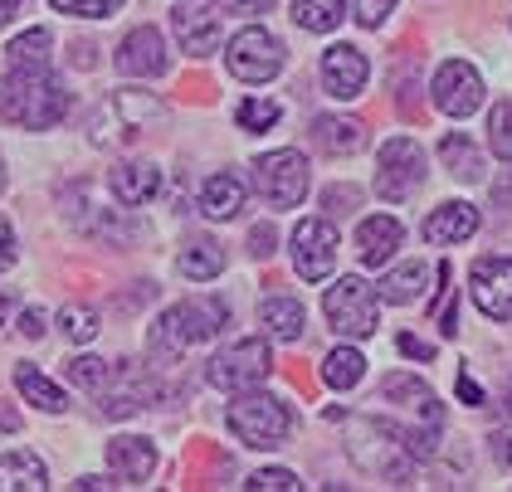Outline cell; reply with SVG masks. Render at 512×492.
<instances>
[{
    "instance_id": "cell-36",
    "label": "cell",
    "mask_w": 512,
    "mask_h": 492,
    "mask_svg": "<svg viewBox=\"0 0 512 492\" xmlns=\"http://www.w3.org/2000/svg\"><path fill=\"white\" fill-rule=\"evenodd\" d=\"M59 327H64V337L69 341H93L98 337V312H93V307H64V312H59Z\"/></svg>"
},
{
    "instance_id": "cell-35",
    "label": "cell",
    "mask_w": 512,
    "mask_h": 492,
    "mask_svg": "<svg viewBox=\"0 0 512 492\" xmlns=\"http://www.w3.org/2000/svg\"><path fill=\"white\" fill-rule=\"evenodd\" d=\"M488 142L498 161H512V98H503L493 113H488Z\"/></svg>"
},
{
    "instance_id": "cell-2",
    "label": "cell",
    "mask_w": 512,
    "mask_h": 492,
    "mask_svg": "<svg viewBox=\"0 0 512 492\" xmlns=\"http://www.w3.org/2000/svg\"><path fill=\"white\" fill-rule=\"evenodd\" d=\"M69 113V88L59 78H49V69L40 74H10L0 88V117L25 127V132H49L59 127Z\"/></svg>"
},
{
    "instance_id": "cell-27",
    "label": "cell",
    "mask_w": 512,
    "mask_h": 492,
    "mask_svg": "<svg viewBox=\"0 0 512 492\" xmlns=\"http://www.w3.org/2000/svg\"><path fill=\"white\" fill-rule=\"evenodd\" d=\"M176 268H181L186 278H196V283H205V278H220V273H225V249H220L215 239H191V244L181 249Z\"/></svg>"
},
{
    "instance_id": "cell-38",
    "label": "cell",
    "mask_w": 512,
    "mask_h": 492,
    "mask_svg": "<svg viewBox=\"0 0 512 492\" xmlns=\"http://www.w3.org/2000/svg\"><path fill=\"white\" fill-rule=\"evenodd\" d=\"M59 15H88V20H108L122 0H49Z\"/></svg>"
},
{
    "instance_id": "cell-23",
    "label": "cell",
    "mask_w": 512,
    "mask_h": 492,
    "mask_svg": "<svg viewBox=\"0 0 512 492\" xmlns=\"http://www.w3.org/2000/svg\"><path fill=\"white\" fill-rule=\"evenodd\" d=\"M44 488H49V468H44L40 454L15 449V454L0 458V492H44Z\"/></svg>"
},
{
    "instance_id": "cell-15",
    "label": "cell",
    "mask_w": 512,
    "mask_h": 492,
    "mask_svg": "<svg viewBox=\"0 0 512 492\" xmlns=\"http://www.w3.org/2000/svg\"><path fill=\"white\" fill-rule=\"evenodd\" d=\"M322 88L332 93V98H361V88H366V78H371V64H366V54L356 49V44H332L327 54H322Z\"/></svg>"
},
{
    "instance_id": "cell-42",
    "label": "cell",
    "mask_w": 512,
    "mask_h": 492,
    "mask_svg": "<svg viewBox=\"0 0 512 492\" xmlns=\"http://www.w3.org/2000/svg\"><path fill=\"white\" fill-rule=\"evenodd\" d=\"M220 5H225L230 15H264L274 0H220Z\"/></svg>"
},
{
    "instance_id": "cell-50",
    "label": "cell",
    "mask_w": 512,
    "mask_h": 492,
    "mask_svg": "<svg viewBox=\"0 0 512 492\" xmlns=\"http://www.w3.org/2000/svg\"><path fill=\"white\" fill-rule=\"evenodd\" d=\"M79 488H93V492H103V488H113V483H108V478H93V473H88V478H79Z\"/></svg>"
},
{
    "instance_id": "cell-1",
    "label": "cell",
    "mask_w": 512,
    "mask_h": 492,
    "mask_svg": "<svg viewBox=\"0 0 512 492\" xmlns=\"http://www.w3.org/2000/svg\"><path fill=\"white\" fill-rule=\"evenodd\" d=\"M157 122H166V103L147 88H118L108 93L93 113H88V142L103 147V152H118V147H132L142 142Z\"/></svg>"
},
{
    "instance_id": "cell-53",
    "label": "cell",
    "mask_w": 512,
    "mask_h": 492,
    "mask_svg": "<svg viewBox=\"0 0 512 492\" xmlns=\"http://www.w3.org/2000/svg\"><path fill=\"white\" fill-rule=\"evenodd\" d=\"M0 190H5V161H0Z\"/></svg>"
},
{
    "instance_id": "cell-18",
    "label": "cell",
    "mask_w": 512,
    "mask_h": 492,
    "mask_svg": "<svg viewBox=\"0 0 512 492\" xmlns=\"http://www.w3.org/2000/svg\"><path fill=\"white\" fill-rule=\"evenodd\" d=\"M113 195H118L127 210L147 205V200L161 195V171L152 161H122L118 171H113Z\"/></svg>"
},
{
    "instance_id": "cell-10",
    "label": "cell",
    "mask_w": 512,
    "mask_h": 492,
    "mask_svg": "<svg viewBox=\"0 0 512 492\" xmlns=\"http://www.w3.org/2000/svg\"><path fill=\"white\" fill-rule=\"evenodd\" d=\"M434 108L444 117H473L478 113V103H483V78L473 69L469 59H449V64H439V74H434Z\"/></svg>"
},
{
    "instance_id": "cell-51",
    "label": "cell",
    "mask_w": 512,
    "mask_h": 492,
    "mask_svg": "<svg viewBox=\"0 0 512 492\" xmlns=\"http://www.w3.org/2000/svg\"><path fill=\"white\" fill-rule=\"evenodd\" d=\"M5 312H10V298H0V322H5Z\"/></svg>"
},
{
    "instance_id": "cell-28",
    "label": "cell",
    "mask_w": 512,
    "mask_h": 492,
    "mask_svg": "<svg viewBox=\"0 0 512 492\" xmlns=\"http://www.w3.org/2000/svg\"><path fill=\"white\" fill-rule=\"evenodd\" d=\"M425 283H430V268L420 264V259H415V264H400L381 278V298L395 303V307H405V303H415V298L425 293Z\"/></svg>"
},
{
    "instance_id": "cell-43",
    "label": "cell",
    "mask_w": 512,
    "mask_h": 492,
    "mask_svg": "<svg viewBox=\"0 0 512 492\" xmlns=\"http://www.w3.org/2000/svg\"><path fill=\"white\" fill-rule=\"evenodd\" d=\"M44 322H49V317H44L40 307H30V312L20 317V332H25V337H44Z\"/></svg>"
},
{
    "instance_id": "cell-22",
    "label": "cell",
    "mask_w": 512,
    "mask_h": 492,
    "mask_svg": "<svg viewBox=\"0 0 512 492\" xmlns=\"http://www.w3.org/2000/svg\"><path fill=\"white\" fill-rule=\"evenodd\" d=\"M313 142L327 156H356L361 147H366V127H361L356 117H317Z\"/></svg>"
},
{
    "instance_id": "cell-39",
    "label": "cell",
    "mask_w": 512,
    "mask_h": 492,
    "mask_svg": "<svg viewBox=\"0 0 512 492\" xmlns=\"http://www.w3.org/2000/svg\"><path fill=\"white\" fill-rule=\"evenodd\" d=\"M391 10H395V0H352L356 25H366V30H381Z\"/></svg>"
},
{
    "instance_id": "cell-52",
    "label": "cell",
    "mask_w": 512,
    "mask_h": 492,
    "mask_svg": "<svg viewBox=\"0 0 512 492\" xmlns=\"http://www.w3.org/2000/svg\"><path fill=\"white\" fill-rule=\"evenodd\" d=\"M503 410H508V415H512V385H508V405H503Z\"/></svg>"
},
{
    "instance_id": "cell-14",
    "label": "cell",
    "mask_w": 512,
    "mask_h": 492,
    "mask_svg": "<svg viewBox=\"0 0 512 492\" xmlns=\"http://www.w3.org/2000/svg\"><path fill=\"white\" fill-rule=\"evenodd\" d=\"M157 395H161V385H157V376H152V366L127 361V366L118 371V385H113V390L103 385V415L108 419L137 415V410H147Z\"/></svg>"
},
{
    "instance_id": "cell-31",
    "label": "cell",
    "mask_w": 512,
    "mask_h": 492,
    "mask_svg": "<svg viewBox=\"0 0 512 492\" xmlns=\"http://www.w3.org/2000/svg\"><path fill=\"white\" fill-rule=\"evenodd\" d=\"M381 395L386 400H410L430 424H439V400H434V390L420 376H386L381 380Z\"/></svg>"
},
{
    "instance_id": "cell-34",
    "label": "cell",
    "mask_w": 512,
    "mask_h": 492,
    "mask_svg": "<svg viewBox=\"0 0 512 492\" xmlns=\"http://www.w3.org/2000/svg\"><path fill=\"white\" fill-rule=\"evenodd\" d=\"M235 117H239V127H244V132H269L278 117H283V108H278L274 98H244Z\"/></svg>"
},
{
    "instance_id": "cell-25",
    "label": "cell",
    "mask_w": 512,
    "mask_h": 492,
    "mask_svg": "<svg viewBox=\"0 0 512 492\" xmlns=\"http://www.w3.org/2000/svg\"><path fill=\"white\" fill-rule=\"evenodd\" d=\"M15 385H20V395H25L35 410H44V415H64V410H69L64 390H59L49 376H40L30 361H20V366H15Z\"/></svg>"
},
{
    "instance_id": "cell-5",
    "label": "cell",
    "mask_w": 512,
    "mask_h": 492,
    "mask_svg": "<svg viewBox=\"0 0 512 492\" xmlns=\"http://www.w3.org/2000/svg\"><path fill=\"white\" fill-rule=\"evenodd\" d=\"M322 312H327V322H332V332H337V337L366 341L376 327H381V293H376L366 278L347 273V278H337V283L327 288Z\"/></svg>"
},
{
    "instance_id": "cell-24",
    "label": "cell",
    "mask_w": 512,
    "mask_h": 492,
    "mask_svg": "<svg viewBox=\"0 0 512 492\" xmlns=\"http://www.w3.org/2000/svg\"><path fill=\"white\" fill-rule=\"evenodd\" d=\"M49 54H54V35L49 30H25V35L10 39L5 69L10 74H40V69H49Z\"/></svg>"
},
{
    "instance_id": "cell-7",
    "label": "cell",
    "mask_w": 512,
    "mask_h": 492,
    "mask_svg": "<svg viewBox=\"0 0 512 492\" xmlns=\"http://www.w3.org/2000/svg\"><path fill=\"white\" fill-rule=\"evenodd\" d=\"M254 186L274 210H293L308 195V156L283 147V152H264L254 161Z\"/></svg>"
},
{
    "instance_id": "cell-6",
    "label": "cell",
    "mask_w": 512,
    "mask_h": 492,
    "mask_svg": "<svg viewBox=\"0 0 512 492\" xmlns=\"http://www.w3.org/2000/svg\"><path fill=\"white\" fill-rule=\"evenodd\" d=\"M274 371V351H269V341L264 337H244L235 346H225L210 366H205V380L215 385V390H254V385H264Z\"/></svg>"
},
{
    "instance_id": "cell-44",
    "label": "cell",
    "mask_w": 512,
    "mask_h": 492,
    "mask_svg": "<svg viewBox=\"0 0 512 492\" xmlns=\"http://www.w3.org/2000/svg\"><path fill=\"white\" fill-rule=\"evenodd\" d=\"M459 395H464L469 405H483V390H478V380H473L469 371H459Z\"/></svg>"
},
{
    "instance_id": "cell-30",
    "label": "cell",
    "mask_w": 512,
    "mask_h": 492,
    "mask_svg": "<svg viewBox=\"0 0 512 492\" xmlns=\"http://www.w3.org/2000/svg\"><path fill=\"white\" fill-rule=\"evenodd\" d=\"M361 376H366V356L356 346H337L322 356V380L332 390H352V385H361Z\"/></svg>"
},
{
    "instance_id": "cell-48",
    "label": "cell",
    "mask_w": 512,
    "mask_h": 492,
    "mask_svg": "<svg viewBox=\"0 0 512 492\" xmlns=\"http://www.w3.org/2000/svg\"><path fill=\"white\" fill-rule=\"evenodd\" d=\"M0 429H5V434H15V429H20V415H15L10 405H0Z\"/></svg>"
},
{
    "instance_id": "cell-11",
    "label": "cell",
    "mask_w": 512,
    "mask_h": 492,
    "mask_svg": "<svg viewBox=\"0 0 512 492\" xmlns=\"http://www.w3.org/2000/svg\"><path fill=\"white\" fill-rule=\"evenodd\" d=\"M293 268L303 283H322L337 268V229L327 220H303L293 229Z\"/></svg>"
},
{
    "instance_id": "cell-47",
    "label": "cell",
    "mask_w": 512,
    "mask_h": 492,
    "mask_svg": "<svg viewBox=\"0 0 512 492\" xmlns=\"http://www.w3.org/2000/svg\"><path fill=\"white\" fill-rule=\"evenodd\" d=\"M327 205L337 210V205H356V190H327Z\"/></svg>"
},
{
    "instance_id": "cell-26",
    "label": "cell",
    "mask_w": 512,
    "mask_h": 492,
    "mask_svg": "<svg viewBox=\"0 0 512 492\" xmlns=\"http://www.w3.org/2000/svg\"><path fill=\"white\" fill-rule=\"evenodd\" d=\"M259 322L269 327V337L278 341H298L303 337V303L298 298H264V307H259Z\"/></svg>"
},
{
    "instance_id": "cell-4",
    "label": "cell",
    "mask_w": 512,
    "mask_h": 492,
    "mask_svg": "<svg viewBox=\"0 0 512 492\" xmlns=\"http://www.w3.org/2000/svg\"><path fill=\"white\" fill-rule=\"evenodd\" d=\"M225 419L244 449H278L293 434V410L278 395H259V390H235V405Z\"/></svg>"
},
{
    "instance_id": "cell-37",
    "label": "cell",
    "mask_w": 512,
    "mask_h": 492,
    "mask_svg": "<svg viewBox=\"0 0 512 492\" xmlns=\"http://www.w3.org/2000/svg\"><path fill=\"white\" fill-rule=\"evenodd\" d=\"M244 488H249V492H293V488H303V483H298L288 468H259V473L244 483Z\"/></svg>"
},
{
    "instance_id": "cell-16",
    "label": "cell",
    "mask_w": 512,
    "mask_h": 492,
    "mask_svg": "<svg viewBox=\"0 0 512 492\" xmlns=\"http://www.w3.org/2000/svg\"><path fill=\"white\" fill-rule=\"evenodd\" d=\"M118 69L127 78H157L166 74V39L152 25H137L132 35L118 44Z\"/></svg>"
},
{
    "instance_id": "cell-46",
    "label": "cell",
    "mask_w": 512,
    "mask_h": 492,
    "mask_svg": "<svg viewBox=\"0 0 512 492\" xmlns=\"http://www.w3.org/2000/svg\"><path fill=\"white\" fill-rule=\"evenodd\" d=\"M493 454H498V458H503V463L512 468V429H508V434H498V439H493Z\"/></svg>"
},
{
    "instance_id": "cell-21",
    "label": "cell",
    "mask_w": 512,
    "mask_h": 492,
    "mask_svg": "<svg viewBox=\"0 0 512 492\" xmlns=\"http://www.w3.org/2000/svg\"><path fill=\"white\" fill-rule=\"evenodd\" d=\"M200 210H205L210 220H235L239 210H244V181H239L235 171L205 176V186H200Z\"/></svg>"
},
{
    "instance_id": "cell-29",
    "label": "cell",
    "mask_w": 512,
    "mask_h": 492,
    "mask_svg": "<svg viewBox=\"0 0 512 492\" xmlns=\"http://www.w3.org/2000/svg\"><path fill=\"white\" fill-rule=\"evenodd\" d=\"M439 161L449 166L454 181H483V156L473 152V142L464 132H449V137L439 142Z\"/></svg>"
},
{
    "instance_id": "cell-33",
    "label": "cell",
    "mask_w": 512,
    "mask_h": 492,
    "mask_svg": "<svg viewBox=\"0 0 512 492\" xmlns=\"http://www.w3.org/2000/svg\"><path fill=\"white\" fill-rule=\"evenodd\" d=\"M64 376H69V385H79V390H103L113 371H108L103 356H74V361H64Z\"/></svg>"
},
{
    "instance_id": "cell-13",
    "label": "cell",
    "mask_w": 512,
    "mask_h": 492,
    "mask_svg": "<svg viewBox=\"0 0 512 492\" xmlns=\"http://www.w3.org/2000/svg\"><path fill=\"white\" fill-rule=\"evenodd\" d=\"M473 303L493 322H512V259H478L473 264Z\"/></svg>"
},
{
    "instance_id": "cell-41",
    "label": "cell",
    "mask_w": 512,
    "mask_h": 492,
    "mask_svg": "<svg viewBox=\"0 0 512 492\" xmlns=\"http://www.w3.org/2000/svg\"><path fill=\"white\" fill-rule=\"evenodd\" d=\"M249 249H254L259 259H269V254H274V229H269V225H259L254 234H249Z\"/></svg>"
},
{
    "instance_id": "cell-9",
    "label": "cell",
    "mask_w": 512,
    "mask_h": 492,
    "mask_svg": "<svg viewBox=\"0 0 512 492\" xmlns=\"http://www.w3.org/2000/svg\"><path fill=\"white\" fill-rule=\"evenodd\" d=\"M225 64L239 83H269V78L283 74V44L259 25H244L225 49Z\"/></svg>"
},
{
    "instance_id": "cell-45",
    "label": "cell",
    "mask_w": 512,
    "mask_h": 492,
    "mask_svg": "<svg viewBox=\"0 0 512 492\" xmlns=\"http://www.w3.org/2000/svg\"><path fill=\"white\" fill-rule=\"evenodd\" d=\"M400 351H405V356H420V361H430L434 356V346H425L420 337H400Z\"/></svg>"
},
{
    "instance_id": "cell-40",
    "label": "cell",
    "mask_w": 512,
    "mask_h": 492,
    "mask_svg": "<svg viewBox=\"0 0 512 492\" xmlns=\"http://www.w3.org/2000/svg\"><path fill=\"white\" fill-rule=\"evenodd\" d=\"M15 264V229H10V220L0 215V273Z\"/></svg>"
},
{
    "instance_id": "cell-32",
    "label": "cell",
    "mask_w": 512,
    "mask_h": 492,
    "mask_svg": "<svg viewBox=\"0 0 512 492\" xmlns=\"http://www.w3.org/2000/svg\"><path fill=\"white\" fill-rule=\"evenodd\" d=\"M293 20L308 35H332L342 25V0H293Z\"/></svg>"
},
{
    "instance_id": "cell-17",
    "label": "cell",
    "mask_w": 512,
    "mask_h": 492,
    "mask_svg": "<svg viewBox=\"0 0 512 492\" xmlns=\"http://www.w3.org/2000/svg\"><path fill=\"white\" fill-rule=\"evenodd\" d=\"M400 239H405V229H400L395 215H371V220L356 225V254H361V264L366 268H381V264H391L395 259Z\"/></svg>"
},
{
    "instance_id": "cell-3",
    "label": "cell",
    "mask_w": 512,
    "mask_h": 492,
    "mask_svg": "<svg viewBox=\"0 0 512 492\" xmlns=\"http://www.w3.org/2000/svg\"><path fill=\"white\" fill-rule=\"evenodd\" d=\"M225 322H230V307L220 303V298H191V303L166 307V312L157 317V327H152V356L171 366L186 346L210 341Z\"/></svg>"
},
{
    "instance_id": "cell-49",
    "label": "cell",
    "mask_w": 512,
    "mask_h": 492,
    "mask_svg": "<svg viewBox=\"0 0 512 492\" xmlns=\"http://www.w3.org/2000/svg\"><path fill=\"white\" fill-rule=\"evenodd\" d=\"M20 5H25V0H0V25H10V20L20 15Z\"/></svg>"
},
{
    "instance_id": "cell-19",
    "label": "cell",
    "mask_w": 512,
    "mask_h": 492,
    "mask_svg": "<svg viewBox=\"0 0 512 492\" xmlns=\"http://www.w3.org/2000/svg\"><path fill=\"white\" fill-rule=\"evenodd\" d=\"M108 468L118 473L122 483H147V478L157 473L152 439H113V444H108Z\"/></svg>"
},
{
    "instance_id": "cell-20",
    "label": "cell",
    "mask_w": 512,
    "mask_h": 492,
    "mask_svg": "<svg viewBox=\"0 0 512 492\" xmlns=\"http://www.w3.org/2000/svg\"><path fill=\"white\" fill-rule=\"evenodd\" d=\"M430 244H459V239H473L478 234V210L464 205V200H449V205H439L425 229H420Z\"/></svg>"
},
{
    "instance_id": "cell-8",
    "label": "cell",
    "mask_w": 512,
    "mask_h": 492,
    "mask_svg": "<svg viewBox=\"0 0 512 492\" xmlns=\"http://www.w3.org/2000/svg\"><path fill=\"white\" fill-rule=\"evenodd\" d=\"M420 186H425V147L415 137H391L381 147V161H376V195L400 205Z\"/></svg>"
},
{
    "instance_id": "cell-12",
    "label": "cell",
    "mask_w": 512,
    "mask_h": 492,
    "mask_svg": "<svg viewBox=\"0 0 512 492\" xmlns=\"http://www.w3.org/2000/svg\"><path fill=\"white\" fill-rule=\"evenodd\" d=\"M171 30H176V44H181L191 59L215 54V44H220L215 0H186V5H176V10H171Z\"/></svg>"
}]
</instances>
